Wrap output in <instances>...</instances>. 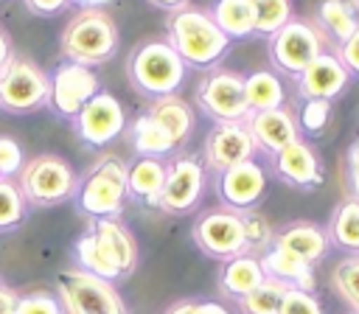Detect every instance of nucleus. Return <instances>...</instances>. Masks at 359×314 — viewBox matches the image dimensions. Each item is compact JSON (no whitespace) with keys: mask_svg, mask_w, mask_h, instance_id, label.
Here are the masks:
<instances>
[{"mask_svg":"<svg viewBox=\"0 0 359 314\" xmlns=\"http://www.w3.org/2000/svg\"><path fill=\"white\" fill-rule=\"evenodd\" d=\"M174 53L185 62V67H213L230 48V39L219 31L213 17L202 8L185 6L171 14L168 20V39H165Z\"/></svg>","mask_w":359,"mask_h":314,"instance_id":"f257e3e1","label":"nucleus"},{"mask_svg":"<svg viewBox=\"0 0 359 314\" xmlns=\"http://www.w3.org/2000/svg\"><path fill=\"white\" fill-rule=\"evenodd\" d=\"M76 207L90 219H118L126 202V163L115 154L95 160L76 182Z\"/></svg>","mask_w":359,"mask_h":314,"instance_id":"f03ea898","label":"nucleus"},{"mask_svg":"<svg viewBox=\"0 0 359 314\" xmlns=\"http://www.w3.org/2000/svg\"><path fill=\"white\" fill-rule=\"evenodd\" d=\"M126 76L137 93L149 98H165L180 90L185 78V62L165 39H146L129 53Z\"/></svg>","mask_w":359,"mask_h":314,"instance_id":"7ed1b4c3","label":"nucleus"},{"mask_svg":"<svg viewBox=\"0 0 359 314\" xmlns=\"http://www.w3.org/2000/svg\"><path fill=\"white\" fill-rule=\"evenodd\" d=\"M118 50V25L104 8L79 11L62 31V53L73 64L95 67L115 56Z\"/></svg>","mask_w":359,"mask_h":314,"instance_id":"20e7f679","label":"nucleus"},{"mask_svg":"<svg viewBox=\"0 0 359 314\" xmlns=\"http://www.w3.org/2000/svg\"><path fill=\"white\" fill-rule=\"evenodd\" d=\"M76 171L73 165L59 154H36L22 163L17 174V188L28 207H56L76 193Z\"/></svg>","mask_w":359,"mask_h":314,"instance_id":"39448f33","label":"nucleus"},{"mask_svg":"<svg viewBox=\"0 0 359 314\" xmlns=\"http://www.w3.org/2000/svg\"><path fill=\"white\" fill-rule=\"evenodd\" d=\"M56 300L62 303L65 314H126V306L115 286L79 266L59 275Z\"/></svg>","mask_w":359,"mask_h":314,"instance_id":"423d86ee","label":"nucleus"},{"mask_svg":"<svg viewBox=\"0 0 359 314\" xmlns=\"http://www.w3.org/2000/svg\"><path fill=\"white\" fill-rule=\"evenodd\" d=\"M48 104V76L25 56H11L0 67V109L28 115Z\"/></svg>","mask_w":359,"mask_h":314,"instance_id":"0eeeda50","label":"nucleus"},{"mask_svg":"<svg viewBox=\"0 0 359 314\" xmlns=\"http://www.w3.org/2000/svg\"><path fill=\"white\" fill-rule=\"evenodd\" d=\"M320 53H323V36L306 20L292 17L278 34L269 36V62L275 70L286 76L297 78L306 70V64H311Z\"/></svg>","mask_w":359,"mask_h":314,"instance_id":"6e6552de","label":"nucleus"},{"mask_svg":"<svg viewBox=\"0 0 359 314\" xmlns=\"http://www.w3.org/2000/svg\"><path fill=\"white\" fill-rule=\"evenodd\" d=\"M199 109L216 123H244L250 107L244 101V76L233 70H210L196 90Z\"/></svg>","mask_w":359,"mask_h":314,"instance_id":"1a4fd4ad","label":"nucleus"},{"mask_svg":"<svg viewBox=\"0 0 359 314\" xmlns=\"http://www.w3.org/2000/svg\"><path fill=\"white\" fill-rule=\"evenodd\" d=\"M194 244L219 261H230L241 252H247L244 244V227H241V216L230 207H219V210H208L194 221Z\"/></svg>","mask_w":359,"mask_h":314,"instance_id":"9d476101","label":"nucleus"},{"mask_svg":"<svg viewBox=\"0 0 359 314\" xmlns=\"http://www.w3.org/2000/svg\"><path fill=\"white\" fill-rule=\"evenodd\" d=\"M205 188V168L199 157L194 154H177L171 163H165V182L157 199V207L165 213H188L196 207Z\"/></svg>","mask_w":359,"mask_h":314,"instance_id":"9b49d317","label":"nucleus"},{"mask_svg":"<svg viewBox=\"0 0 359 314\" xmlns=\"http://www.w3.org/2000/svg\"><path fill=\"white\" fill-rule=\"evenodd\" d=\"M73 129L76 135L93 146V149H101L107 143H112L123 129H126V112H123V104L107 93V90H98L84 107L81 112L73 118Z\"/></svg>","mask_w":359,"mask_h":314,"instance_id":"f8f14e48","label":"nucleus"},{"mask_svg":"<svg viewBox=\"0 0 359 314\" xmlns=\"http://www.w3.org/2000/svg\"><path fill=\"white\" fill-rule=\"evenodd\" d=\"M101 90L98 84V76L84 67V64H73V62H65L62 67H56V73L48 78V107L73 121L81 107Z\"/></svg>","mask_w":359,"mask_h":314,"instance_id":"ddd939ff","label":"nucleus"},{"mask_svg":"<svg viewBox=\"0 0 359 314\" xmlns=\"http://www.w3.org/2000/svg\"><path fill=\"white\" fill-rule=\"evenodd\" d=\"M255 143L244 123H216L205 137V165L216 174L255 157Z\"/></svg>","mask_w":359,"mask_h":314,"instance_id":"4468645a","label":"nucleus"},{"mask_svg":"<svg viewBox=\"0 0 359 314\" xmlns=\"http://www.w3.org/2000/svg\"><path fill=\"white\" fill-rule=\"evenodd\" d=\"M216 188H219V199L230 210L241 213V210H250L261 202V196L266 191V171L258 160H244L233 168H224L219 174Z\"/></svg>","mask_w":359,"mask_h":314,"instance_id":"2eb2a0df","label":"nucleus"},{"mask_svg":"<svg viewBox=\"0 0 359 314\" xmlns=\"http://www.w3.org/2000/svg\"><path fill=\"white\" fill-rule=\"evenodd\" d=\"M272 174L294 188H320L323 185V163L317 151L297 137L294 143L283 146L278 154H272Z\"/></svg>","mask_w":359,"mask_h":314,"instance_id":"dca6fc26","label":"nucleus"},{"mask_svg":"<svg viewBox=\"0 0 359 314\" xmlns=\"http://www.w3.org/2000/svg\"><path fill=\"white\" fill-rule=\"evenodd\" d=\"M107 258V264L118 272V278H126L137 266V241L129 233V227L118 219H93L87 227Z\"/></svg>","mask_w":359,"mask_h":314,"instance_id":"f3484780","label":"nucleus"},{"mask_svg":"<svg viewBox=\"0 0 359 314\" xmlns=\"http://www.w3.org/2000/svg\"><path fill=\"white\" fill-rule=\"evenodd\" d=\"M297 81V93L303 101H331L337 98L348 81H351V73L342 67V62L337 59V53H320L311 64H306V70L294 78Z\"/></svg>","mask_w":359,"mask_h":314,"instance_id":"a211bd4d","label":"nucleus"},{"mask_svg":"<svg viewBox=\"0 0 359 314\" xmlns=\"http://www.w3.org/2000/svg\"><path fill=\"white\" fill-rule=\"evenodd\" d=\"M255 149L266 151L269 157L278 154L283 146L294 143L300 137V129H297V121L289 109L278 107V109H264V112H250V118L244 121Z\"/></svg>","mask_w":359,"mask_h":314,"instance_id":"6ab92c4d","label":"nucleus"},{"mask_svg":"<svg viewBox=\"0 0 359 314\" xmlns=\"http://www.w3.org/2000/svg\"><path fill=\"white\" fill-rule=\"evenodd\" d=\"M272 247H280L286 252H292L294 258L306 261L309 266H314L317 261H323L331 250L328 233L314 224V221H292L286 227H280L272 235Z\"/></svg>","mask_w":359,"mask_h":314,"instance_id":"aec40b11","label":"nucleus"},{"mask_svg":"<svg viewBox=\"0 0 359 314\" xmlns=\"http://www.w3.org/2000/svg\"><path fill=\"white\" fill-rule=\"evenodd\" d=\"M261 269L266 278L289 286V289H300V292H314V266H309L306 261L294 258L292 252L280 250V247H269L266 252L258 255Z\"/></svg>","mask_w":359,"mask_h":314,"instance_id":"412c9836","label":"nucleus"},{"mask_svg":"<svg viewBox=\"0 0 359 314\" xmlns=\"http://www.w3.org/2000/svg\"><path fill=\"white\" fill-rule=\"evenodd\" d=\"M165 182V163L154 157H137L126 165V196L157 207L160 191Z\"/></svg>","mask_w":359,"mask_h":314,"instance_id":"4be33fe9","label":"nucleus"},{"mask_svg":"<svg viewBox=\"0 0 359 314\" xmlns=\"http://www.w3.org/2000/svg\"><path fill=\"white\" fill-rule=\"evenodd\" d=\"M146 115L180 146L191 137L194 132V109L188 107V101H182L180 95H165V98H154V104L146 109Z\"/></svg>","mask_w":359,"mask_h":314,"instance_id":"5701e85b","label":"nucleus"},{"mask_svg":"<svg viewBox=\"0 0 359 314\" xmlns=\"http://www.w3.org/2000/svg\"><path fill=\"white\" fill-rule=\"evenodd\" d=\"M264 269H261V261L258 255H250V252H241L230 261H224L222 272H219V289L230 297H244L250 294L255 286L264 283Z\"/></svg>","mask_w":359,"mask_h":314,"instance_id":"b1692460","label":"nucleus"},{"mask_svg":"<svg viewBox=\"0 0 359 314\" xmlns=\"http://www.w3.org/2000/svg\"><path fill=\"white\" fill-rule=\"evenodd\" d=\"M317 28L328 34L331 42H345L356 28H359V14L348 0H320L314 8Z\"/></svg>","mask_w":359,"mask_h":314,"instance_id":"393cba45","label":"nucleus"},{"mask_svg":"<svg viewBox=\"0 0 359 314\" xmlns=\"http://www.w3.org/2000/svg\"><path fill=\"white\" fill-rule=\"evenodd\" d=\"M244 101L250 112H264V109H278L286 101L283 81L278 78L275 70H252L244 78Z\"/></svg>","mask_w":359,"mask_h":314,"instance_id":"a878e982","label":"nucleus"},{"mask_svg":"<svg viewBox=\"0 0 359 314\" xmlns=\"http://www.w3.org/2000/svg\"><path fill=\"white\" fill-rule=\"evenodd\" d=\"M208 14L227 39H241L252 34V0H216Z\"/></svg>","mask_w":359,"mask_h":314,"instance_id":"bb28decb","label":"nucleus"},{"mask_svg":"<svg viewBox=\"0 0 359 314\" xmlns=\"http://www.w3.org/2000/svg\"><path fill=\"white\" fill-rule=\"evenodd\" d=\"M129 137H132V149L137 151V157L163 160V157H168V154L177 149V143H174L149 115L135 118V123L129 126Z\"/></svg>","mask_w":359,"mask_h":314,"instance_id":"cd10ccee","label":"nucleus"},{"mask_svg":"<svg viewBox=\"0 0 359 314\" xmlns=\"http://www.w3.org/2000/svg\"><path fill=\"white\" fill-rule=\"evenodd\" d=\"M328 241L337 244L339 250H348L351 255H359V202L356 199H345L328 224Z\"/></svg>","mask_w":359,"mask_h":314,"instance_id":"c85d7f7f","label":"nucleus"},{"mask_svg":"<svg viewBox=\"0 0 359 314\" xmlns=\"http://www.w3.org/2000/svg\"><path fill=\"white\" fill-rule=\"evenodd\" d=\"M292 20V0H252V34L272 36Z\"/></svg>","mask_w":359,"mask_h":314,"instance_id":"c756f323","label":"nucleus"},{"mask_svg":"<svg viewBox=\"0 0 359 314\" xmlns=\"http://www.w3.org/2000/svg\"><path fill=\"white\" fill-rule=\"evenodd\" d=\"M289 286L272 280V278H264L261 286H255L250 294L238 297V308L241 314H278L280 308V297Z\"/></svg>","mask_w":359,"mask_h":314,"instance_id":"7c9ffc66","label":"nucleus"},{"mask_svg":"<svg viewBox=\"0 0 359 314\" xmlns=\"http://www.w3.org/2000/svg\"><path fill=\"white\" fill-rule=\"evenodd\" d=\"M28 219V202L22 199L14 179L0 177V233L17 230Z\"/></svg>","mask_w":359,"mask_h":314,"instance_id":"2f4dec72","label":"nucleus"},{"mask_svg":"<svg viewBox=\"0 0 359 314\" xmlns=\"http://www.w3.org/2000/svg\"><path fill=\"white\" fill-rule=\"evenodd\" d=\"M238 216H241V227H244V244H247V252H250V255H261V252H266V250L272 247V235H275L269 219H266L264 213H258L255 207L241 210Z\"/></svg>","mask_w":359,"mask_h":314,"instance_id":"473e14b6","label":"nucleus"},{"mask_svg":"<svg viewBox=\"0 0 359 314\" xmlns=\"http://www.w3.org/2000/svg\"><path fill=\"white\" fill-rule=\"evenodd\" d=\"M331 280H334L337 294L353 308V314H359V255L342 258V261L334 266Z\"/></svg>","mask_w":359,"mask_h":314,"instance_id":"72a5a7b5","label":"nucleus"},{"mask_svg":"<svg viewBox=\"0 0 359 314\" xmlns=\"http://www.w3.org/2000/svg\"><path fill=\"white\" fill-rule=\"evenodd\" d=\"M294 121H297V129L300 132L320 135L328 126V121H331V101H317V98L303 101V107H300V112H297Z\"/></svg>","mask_w":359,"mask_h":314,"instance_id":"f704fd0d","label":"nucleus"},{"mask_svg":"<svg viewBox=\"0 0 359 314\" xmlns=\"http://www.w3.org/2000/svg\"><path fill=\"white\" fill-rule=\"evenodd\" d=\"M278 314H323V306H320V300L314 297V292L286 289L283 297H280Z\"/></svg>","mask_w":359,"mask_h":314,"instance_id":"c9c22d12","label":"nucleus"},{"mask_svg":"<svg viewBox=\"0 0 359 314\" xmlns=\"http://www.w3.org/2000/svg\"><path fill=\"white\" fill-rule=\"evenodd\" d=\"M17 314H65V308L56 300V294H50V292H31V294H20Z\"/></svg>","mask_w":359,"mask_h":314,"instance_id":"e433bc0d","label":"nucleus"},{"mask_svg":"<svg viewBox=\"0 0 359 314\" xmlns=\"http://www.w3.org/2000/svg\"><path fill=\"white\" fill-rule=\"evenodd\" d=\"M22 163H25V154H22L20 143L8 135H0V177L14 179L22 168Z\"/></svg>","mask_w":359,"mask_h":314,"instance_id":"4c0bfd02","label":"nucleus"},{"mask_svg":"<svg viewBox=\"0 0 359 314\" xmlns=\"http://www.w3.org/2000/svg\"><path fill=\"white\" fill-rule=\"evenodd\" d=\"M337 59L342 62V67H345L351 76H359V28H356L345 42H339Z\"/></svg>","mask_w":359,"mask_h":314,"instance_id":"58836bf2","label":"nucleus"},{"mask_svg":"<svg viewBox=\"0 0 359 314\" xmlns=\"http://www.w3.org/2000/svg\"><path fill=\"white\" fill-rule=\"evenodd\" d=\"M22 3H25L28 11H34L39 17H53V14L65 11L70 0H22Z\"/></svg>","mask_w":359,"mask_h":314,"instance_id":"ea45409f","label":"nucleus"},{"mask_svg":"<svg viewBox=\"0 0 359 314\" xmlns=\"http://www.w3.org/2000/svg\"><path fill=\"white\" fill-rule=\"evenodd\" d=\"M348 182H351V199H356L359 202V146L356 143H351V149H348Z\"/></svg>","mask_w":359,"mask_h":314,"instance_id":"a19ab883","label":"nucleus"},{"mask_svg":"<svg viewBox=\"0 0 359 314\" xmlns=\"http://www.w3.org/2000/svg\"><path fill=\"white\" fill-rule=\"evenodd\" d=\"M17 300H20V294L11 286H3L0 289V314H17Z\"/></svg>","mask_w":359,"mask_h":314,"instance_id":"79ce46f5","label":"nucleus"},{"mask_svg":"<svg viewBox=\"0 0 359 314\" xmlns=\"http://www.w3.org/2000/svg\"><path fill=\"white\" fill-rule=\"evenodd\" d=\"M194 314H230V311L216 300H194Z\"/></svg>","mask_w":359,"mask_h":314,"instance_id":"37998d69","label":"nucleus"},{"mask_svg":"<svg viewBox=\"0 0 359 314\" xmlns=\"http://www.w3.org/2000/svg\"><path fill=\"white\" fill-rule=\"evenodd\" d=\"M163 314H194V300H180V303H171Z\"/></svg>","mask_w":359,"mask_h":314,"instance_id":"c03bdc74","label":"nucleus"},{"mask_svg":"<svg viewBox=\"0 0 359 314\" xmlns=\"http://www.w3.org/2000/svg\"><path fill=\"white\" fill-rule=\"evenodd\" d=\"M151 6H157V8H168V11H180V8H185L191 0H149Z\"/></svg>","mask_w":359,"mask_h":314,"instance_id":"a18cd8bd","label":"nucleus"},{"mask_svg":"<svg viewBox=\"0 0 359 314\" xmlns=\"http://www.w3.org/2000/svg\"><path fill=\"white\" fill-rule=\"evenodd\" d=\"M11 56H14V53H11V42H8V36H6L3 28H0V67H3Z\"/></svg>","mask_w":359,"mask_h":314,"instance_id":"49530a36","label":"nucleus"},{"mask_svg":"<svg viewBox=\"0 0 359 314\" xmlns=\"http://www.w3.org/2000/svg\"><path fill=\"white\" fill-rule=\"evenodd\" d=\"M70 3H79V6H84V8H101V6L109 3V0H70Z\"/></svg>","mask_w":359,"mask_h":314,"instance_id":"de8ad7c7","label":"nucleus"},{"mask_svg":"<svg viewBox=\"0 0 359 314\" xmlns=\"http://www.w3.org/2000/svg\"><path fill=\"white\" fill-rule=\"evenodd\" d=\"M351 6H353V11H359V0H348Z\"/></svg>","mask_w":359,"mask_h":314,"instance_id":"09e8293b","label":"nucleus"},{"mask_svg":"<svg viewBox=\"0 0 359 314\" xmlns=\"http://www.w3.org/2000/svg\"><path fill=\"white\" fill-rule=\"evenodd\" d=\"M3 286H6V283H3V280H0V289H3Z\"/></svg>","mask_w":359,"mask_h":314,"instance_id":"8fccbe9b","label":"nucleus"},{"mask_svg":"<svg viewBox=\"0 0 359 314\" xmlns=\"http://www.w3.org/2000/svg\"><path fill=\"white\" fill-rule=\"evenodd\" d=\"M353 143H356V146H359V140H353Z\"/></svg>","mask_w":359,"mask_h":314,"instance_id":"3c124183","label":"nucleus"}]
</instances>
